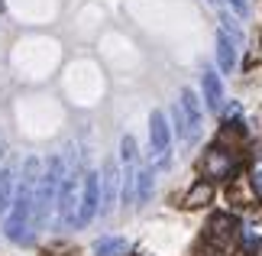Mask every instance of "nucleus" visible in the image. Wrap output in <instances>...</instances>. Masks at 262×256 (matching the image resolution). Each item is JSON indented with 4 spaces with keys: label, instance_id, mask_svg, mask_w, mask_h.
<instances>
[{
    "label": "nucleus",
    "instance_id": "2eb2a0df",
    "mask_svg": "<svg viewBox=\"0 0 262 256\" xmlns=\"http://www.w3.org/2000/svg\"><path fill=\"white\" fill-rule=\"evenodd\" d=\"M120 152H123L126 162H133V159H136V140H133V136H123V143H120Z\"/></svg>",
    "mask_w": 262,
    "mask_h": 256
},
{
    "label": "nucleus",
    "instance_id": "423d86ee",
    "mask_svg": "<svg viewBox=\"0 0 262 256\" xmlns=\"http://www.w3.org/2000/svg\"><path fill=\"white\" fill-rule=\"evenodd\" d=\"M181 114H185V120H188V136H198V130H201V117H204V114H201V104H198V97L194 94H191V91L185 88V91H181Z\"/></svg>",
    "mask_w": 262,
    "mask_h": 256
},
{
    "label": "nucleus",
    "instance_id": "ddd939ff",
    "mask_svg": "<svg viewBox=\"0 0 262 256\" xmlns=\"http://www.w3.org/2000/svg\"><path fill=\"white\" fill-rule=\"evenodd\" d=\"M10 201H13V169H0V214L10 208Z\"/></svg>",
    "mask_w": 262,
    "mask_h": 256
},
{
    "label": "nucleus",
    "instance_id": "1a4fd4ad",
    "mask_svg": "<svg viewBox=\"0 0 262 256\" xmlns=\"http://www.w3.org/2000/svg\"><path fill=\"white\" fill-rule=\"evenodd\" d=\"M156 175H152V169H139L136 172V179H133V201H139V204H146L149 198H152V182Z\"/></svg>",
    "mask_w": 262,
    "mask_h": 256
},
{
    "label": "nucleus",
    "instance_id": "dca6fc26",
    "mask_svg": "<svg viewBox=\"0 0 262 256\" xmlns=\"http://www.w3.org/2000/svg\"><path fill=\"white\" fill-rule=\"evenodd\" d=\"M224 4L230 7V10H233V16H249V4H246V0H224Z\"/></svg>",
    "mask_w": 262,
    "mask_h": 256
},
{
    "label": "nucleus",
    "instance_id": "9b49d317",
    "mask_svg": "<svg viewBox=\"0 0 262 256\" xmlns=\"http://www.w3.org/2000/svg\"><path fill=\"white\" fill-rule=\"evenodd\" d=\"M217 65H220V71H233L236 68V49L224 33H217Z\"/></svg>",
    "mask_w": 262,
    "mask_h": 256
},
{
    "label": "nucleus",
    "instance_id": "f03ea898",
    "mask_svg": "<svg viewBox=\"0 0 262 256\" xmlns=\"http://www.w3.org/2000/svg\"><path fill=\"white\" fill-rule=\"evenodd\" d=\"M236 166L239 159L227 146H210L204 152V159H201V175H204V182H224L236 172Z\"/></svg>",
    "mask_w": 262,
    "mask_h": 256
},
{
    "label": "nucleus",
    "instance_id": "7ed1b4c3",
    "mask_svg": "<svg viewBox=\"0 0 262 256\" xmlns=\"http://www.w3.org/2000/svg\"><path fill=\"white\" fill-rule=\"evenodd\" d=\"M97 211H100V179L94 172H88L81 185V201H78V211H75V227H84Z\"/></svg>",
    "mask_w": 262,
    "mask_h": 256
},
{
    "label": "nucleus",
    "instance_id": "6e6552de",
    "mask_svg": "<svg viewBox=\"0 0 262 256\" xmlns=\"http://www.w3.org/2000/svg\"><path fill=\"white\" fill-rule=\"evenodd\" d=\"M204 97H207V107L210 110L224 107V85H220L217 71H204Z\"/></svg>",
    "mask_w": 262,
    "mask_h": 256
},
{
    "label": "nucleus",
    "instance_id": "aec40b11",
    "mask_svg": "<svg viewBox=\"0 0 262 256\" xmlns=\"http://www.w3.org/2000/svg\"><path fill=\"white\" fill-rule=\"evenodd\" d=\"M207 4H224V0H207Z\"/></svg>",
    "mask_w": 262,
    "mask_h": 256
},
{
    "label": "nucleus",
    "instance_id": "39448f33",
    "mask_svg": "<svg viewBox=\"0 0 262 256\" xmlns=\"http://www.w3.org/2000/svg\"><path fill=\"white\" fill-rule=\"evenodd\" d=\"M149 136H152V149L168 156V143H172V130L165 124V114L162 110H152V117H149Z\"/></svg>",
    "mask_w": 262,
    "mask_h": 256
},
{
    "label": "nucleus",
    "instance_id": "f257e3e1",
    "mask_svg": "<svg viewBox=\"0 0 262 256\" xmlns=\"http://www.w3.org/2000/svg\"><path fill=\"white\" fill-rule=\"evenodd\" d=\"M36 175H39V162H36V159H26L23 179H19V188H16V194H13V208H10V218H7V227H4L10 240H23V237H26V224H29V214H33Z\"/></svg>",
    "mask_w": 262,
    "mask_h": 256
},
{
    "label": "nucleus",
    "instance_id": "0eeeda50",
    "mask_svg": "<svg viewBox=\"0 0 262 256\" xmlns=\"http://www.w3.org/2000/svg\"><path fill=\"white\" fill-rule=\"evenodd\" d=\"M207 201H214V182H194V185L188 188V194H185V204L188 208H204Z\"/></svg>",
    "mask_w": 262,
    "mask_h": 256
},
{
    "label": "nucleus",
    "instance_id": "20e7f679",
    "mask_svg": "<svg viewBox=\"0 0 262 256\" xmlns=\"http://www.w3.org/2000/svg\"><path fill=\"white\" fill-rule=\"evenodd\" d=\"M236 237V224L230 214H214L207 224V240H210V247H217V250H227L230 243H233Z\"/></svg>",
    "mask_w": 262,
    "mask_h": 256
},
{
    "label": "nucleus",
    "instance_id": "4468645a",
    "mask_svg": "<svg viewBox=\"0 0 262 256\" xmlns=\"http://www.w3.org/2000/svg\"><path fill=\"white\" fill-rule=\"evenodd\" d=\"M220 33H224L233 46H236V43H243V26L236 23V16H233V13H220Z\"/></svg>",
    "mask_w": 262,
    "mask_h": 256
},
{
    "label": "nucleus",
    "instance_id": "f8f14e48",
    "mask_svg": "<svg viewBox=\"0 0 262 256\" xmlns=\"http://www.w3.org/2000/svg\"><path fill=\"white\" fill-rule=\"evenodd\" d=\"M114 191H117V172H114V162H107L104 166V191H100V208H110V204H114Z\"/></svg>",
    "mask_w": 262,
    "mask_h": 256
},
{
    "label": "nucleus",
    "instance_id": "6ab92c4d",
    "mask_svg": "<svg viewBox=\"0 0 262 256\" xmlns=\"http://www.w3.org/2000/svg\"><path fill=\"white\" fill-rule=\"evenodd\" d=\"M198 256H227L224 250H217V247H210V243H207V247H201L198 250Z\"/></svg>",
    "mask_w": 262,
    "mask_h": 256
},
{
    "label": "nucleus",
    "instance_id": "f3484780",
    "mask_svg": "<svg viewBox=\"0 0 262 256\" xmlns=\"http://www.w3.org/2000/svg\"><path fill=\"white\" fill-rule=\"evenodd\" d=\"M243 247H246V250H256V247H259V237H256L249 227H243Z\"/></svg>",
    "mask_w": 262,
    "mask_h": 256
},
{
    "label": "nucleus",
    "instance_id": "9d476101",
    "mask_svg": "<svg viewBox=\"0 0 262 256\" xmlns=\"http://www.w3.org/2000/svg\"><path fill=\"white\" fill-rule=\"evenodd\" d=\"M91 253H94V256H126L129 253V243L123 237H100Z\"/></svg>",
    "mask_w": 262,
    "mask_h": 256
},
{
    "label": "nucleus",
    "instance_id": "a211bd4d",
    "mask_svg": "<svg viewBox=\"0 0 262 256\" xmlns=\"http://www.w3.org/2000/svg\"><path fill=\"white\" fill-rule=\"evenodd\" d=\"M249 179H253V191L259 194V198H262V166L253 172V175H249Z\"/></svg>",
    "mask_w": 262,
    "mask_h": 256
}]
</instances>
